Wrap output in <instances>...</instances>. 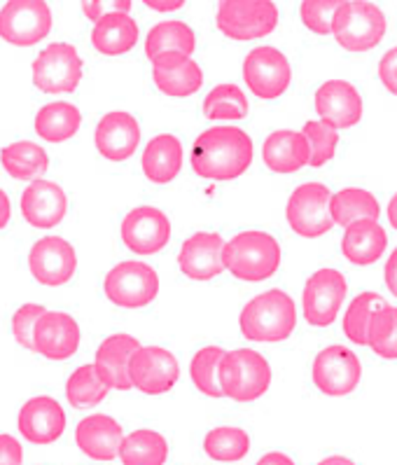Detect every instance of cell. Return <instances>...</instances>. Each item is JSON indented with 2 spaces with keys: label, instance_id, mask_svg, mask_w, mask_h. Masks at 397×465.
Returning a JSON list of instances; mask_svg holds the SVG:
<instances>
[{
  "label": "cell",
  "instance_id": "1",
  "mask_svg": "<svg viewBox=\"0 0 397 465\" xmlns=\"http://www.w3.org/2000/svg\"><path fill=\"white\" fill-rule=\"evenodd\" d=\"M253 138L239 126H213L194 141L192 171L206 181H234L253 164Z\"/></svg>",
  "mask_w": 397,
  "mask_h": 465
},
{
  "label": "cell",
  "instance_id": "2",
  "mask_svg": "<svg viewBox=\"0 0 397 465\" xmlns=\"http://www.w3.org/2000/svg\"><path fill=\"white\" fill-rule=\"evenodd\" d=\"M281 246L272 234L260 230L239 232L223 248V264L229 274L245 283L272 279L281 267Z\"/></svg>",
  "mask_w": 397,
  "mask_h": 465
},
{
  "label": "cell",
  "instance_id": "3",
  "mask_svg": "<svg viewBox=\"0 0 397 465\" xmlns=\"http://www.w3.org/2000/svg\"><path fill=\"white\" fill-rule=\"evenodd\" d=\"M239 325L248 341L278 344L288 340L297 328V307L288 292L273 288L245 304Z\"/></svg>",
  "mask_w": 397,
  "mask_h": 465
},
{
  "label": "cell",
  "instance_id": "4",
  "mask_svg": "<svg viewBox=\"0 0 397 465\" xmlns=\"http://www.w3.org/2000/svg\"><path fill=\"white\" fill-rule=\"evenodd\" d=\"M272 365L253 349L227 351L218 367L220 393L236 402H255L272 386Z\"/></svg>",
  "mask_w": 397,
  "mask_h": 465
},
{
  "label": "cell",
  "instance_id": "5",
  "mask_svg": "<svg viewBox=\"0 0 397 465\" xmlns=\"http://www.w3.org/2000/svg\"><path fill=\"white\" fill-rule=\"evenodd\" d=\"M388 19L374 3H343L332 24V34L346 52H370L382 43Z\"/></svg>",
  "mask_w": 397,
  "mask_h": 465
},
{
  "label": "cell",
  "instance_id": "6",
  "mask_svg": "<svg viewBox=\"0 0 397 465\" xmlns=\"http://www.w3.org/2000/svg\"><path fill=\"white\" fill-rule=\"evenodd\" d=\"M220 34L232 40L267 38L278 26V7L269 0H224L218 5Z\"/></svg>",
  "mask_w": 397,
  "mask_h": 465
},
{
  "label": "cell",
  "instance_id": "7",
  "mask_svg": "<svg viewBox=\"0 0 397 465\" xmlns=\"http://www.w3.org/2000/svg\"><path fill=\"white\" fill-rule=\"evenodd\" d=\"M104 291L114 307L143 309L157 297L159 276L150 264L129 260L114 264L105 274Z\"/></svg>",
  "mask_w": 397,
  "mask_h": 465
},
{
  "label": "cell",
  "instance_id": "8",
  "mask_svg": "<svg viewBox=\"0 0 397 465\" xmlns=\"http://www.w3.org/2000/svg\"><path fill=\"white\" fill-rule=\"evenodd\" d=\"M243 80L257 99L276 101L288 92L290 83H293V68L283 52L262 45L245 56Z\"/></svg>",
  "mask_w": 397,
  "mask_h": 465
},
{
  "label": "cell",
  "instance_id": "9",
  "mask_svg": "<svg viewBox=\"0 0 397 465\" xmlns=\"http://www.w3.org/2000/svg\"><path fill=\"white\" fill-rule=\"evenodd\" d=\"M330 199L332 192L323 183H304L290 194L285 218L294 234L304 239H318L332 230V215H330Z\"/></svg>",
  "mask_w": 397,
  "mask_h": 465
},
{
  "label": "cell",
  "instance_id": "10",
  "mask_svg": "<svg viewBox=\"0 0 397 465\" xmlns=\"http://www.w3.org/2000/svg\"><path fill=\"white\" fill-rule=\"evenodd\" d=\"M52 31V10L43 0H10L0 10V38L15 47H33Z\"/></svg>",
  "mask_w": 397,
  "mask_h": 465
},
{
  "label": "cell",
  "instance_id": "11",
  "mask_svg": "<svg viewBox=\"0 0 397 465\" xmlns=\"http://www.w3.org/2000/svg\"><path fill=\"white\" fill-rule=\"evenodd\" d=\"M349 292V281L337 269H318L304 285L302 309L311 328H330Z\"/></svg>",
  "mask_w": 397,
  "mask_h": 465
},
{
  "label": "cell",
  "instance_id": "12",
  "mask_svg": "<svg viewBox=\"0 0 397 465\" xmlns=\"http://www.w3.org/2000/svg\"><path fill=\"white\" fill-rule=\"evenodd\" d=\"M82 80V59L68 43L47 45L33 61V84L45 94H71Z\"/></svg>",
  "mask_w": 397,
  "mask_h": 465
},
{
  "label": "cell",
  "instance_id": "13",
  "mask_svg": "<svg viewBox=\"0 0 397 465\" xmlns=\"http://www.w3.org/2000/svg\"><path fill=\"white\" fill-rule=\"evenodd\" d=\"M311 374H313V383L321 393L342 398L358 389L360 379H362V365L349 346L334 344L318 353L313 367H311Z\"/></svg>",
  "mask_w": 397,
  "mask_h": 465
},
{
  "label": "cell",
  "instance_id": "14",
  "mask_svg": "<svg viewBox=\"0 0 397 465\" xmlns=\"http://www.w3.org/2000/svg\"><path fill=\"white\" fill-rule=\"evenodd\" d=\"M129 379L141 393H169L180 379L178 358L164 346H141L129 362Z\"/></svg>",
  "mask_w": 397,
  "mask_h": 465
},
{
  "label": "cell",
  "instance_id": "15",
  "mask_svg": "<svg viewBox=\"0 0 397 465\" xmlns=\"http://www.w3.org/2000/svg\"><path fill=\"white\" fill-rule=\"evenodd\" d=\"M28 269L40 285L59 288L75 276L77 252L61 236H45L38 243H33L28 252Z\"/></svg>",
  "mask_w": 397,
  "mask_h": 465
},
{
  "label": "cell",
  "instance_id": "16",
  "mask_svg": "<svg viewBox=\"0 0 397 465\" xmlns=\"http://www.w3.org/2000/svg\"><path fill=\"white\" fill-rule=\"evenodd\" d=\"M122 243L138 255H154L171 242V220L154 206H138L124 215Z\"/></svg>",
  "mask_w": 397,
  "mask_h": 465
},
{
  "label": "cell",
  "instance_id": "17",
  "mask_svg": "<svg viewBox=\"0 0 397 465\" xmlns=\"http://www.w3.org/2000/svg\"><path fill=\"white\" fill-rule=\"evenodd\" d=\"M80 325L71 313L45 312L33 328V351L47 361H68L80 349Z\"/></svg>",
  "mask_w": 397,
  "mask_h": 465
},
{
  "label": "cell",
  "instance_id": "18",
  "mask_svg": "<svg viewBox=\"0 0 397 465\" xmlns=\"http://www.w3.org/2000/svg\"><path fill=\"white\" fill-rule=\"evenodd\" d=\"M316 113L323 124L332 126L334 132L351 129L362 120V96L346 80H330L318 87Z\"/></svg>",
  "mask_w": 397,
  "mask_h": 465
},
{
  "label": "cell",
  "instance_id": "19",
  "mask_svg": "<svg viewBox=\"0 0 397 465\" xmlns=\"http://www.w3.org/2000/svg\"><path fill=\"white\" fill-rule=\"evenodd\" d=\"M19 432L31 444H52L64 435L65 430V411L59 405V400L38 395L26 400L19 410Z\"/></svg>",
  "mask_w": 397,
  "mask_h": 465
},
{
  "label": "cell",
  "instance_id": "20",
  "mask_svg": "<svg viewBox=\"0 0 397 465\" xmlns=\"http://www.w3.org/2000/svg\"><path fill=\"white\" fill-rule=\"evenodd\" d=\"M224 239L218 232H196L178 252L180 272L192 281H211L224 272Z\"/></svg>",
  "mask_w": 397,
  "mask_h": 465
},
{
  "label": "cell",
  "instance_id": "21",
  "mask_svg": "<svg viewBox=\"0 0 397 465\" xmlns=\"http://www.w3.org/2000/svg\"><path fill=\"white\" fill-rule=\"evenodd\" d=\"M96 150L101 157L110 159V162H124V159L134 157L141 143V124L131 113L124 110H114L108 115L101 117L96 126Z\"/></svg>",
  "mask_w": 397,
  "mask_h": 465
},
{
  "label": "cell",
  "instance_id": "22",
  "mask_svg": "<svg viewBox=\"0 0 397 465\" xmlns=\"http://www.w3.org/2000/svg\"><path fill=\"white\" fill-rule=\"evenodd\" d=\"M22 215L31 227L38 230H52L68 213V197L56 183L52 181H33L22 192Z\"/></svg>",
  "mask_w": 397,
  "mask_h": 465
},
{
  "label": "cell",
  "instance_id": "23",
  "mask_svg": "<svg viewBox=\"0 0 397 465\" xmlns=\"http://www.w3.org/2000/svg\"><path fill=\"white\" fill-rule=\"evenodd\" d=\"M141 349V341L131 334H113L105 337L96 349V367L101 381L114 391H129L134 389L129 379V362L134 353Z\"/></svg>",
  "mask_w": 397,
  "mask_h": 465
},
{
  "label": "cell",
  "instance_id": "24",
  "mask_svg": "<svg viewBox=\"0 0 397 465\" xmlns=\"http://www.w3.org/2000/svg\"><path fill=\"white\" fill-rule=\"evenodd\" d=\"M154 84L162 94L174 99H185L202 89L203 71L192 56L162 54L153 61Z\"/></svg>",
  "mask_w": 397,
  "mask_h": 465
},
{
  "label": "cell",
  "instance_id": "25",
  "mask_svg": "<svg viewBox=\"0 0 397 465\" xmlns=\"http://www.w3.org/2000/svg\"><path fill=\"white\" fill-rule=\"evenodd\" d=\"M122 440V426L108 414L84 416L75 428L77 449L94 460H113L120 454Z\"/></svg>",
  "mask_w": 397,
  "mask_h": 465
},
{
  "label": "cell",
  "instance_id": "26",
  "mask_svg": "<svg viewBox=\"0 0 397 465\" xmlns=\"http://www.w3.org/2000/svg\"><path fill=\"white\" fill-rule=\"evenodd\" d=\"M262 159L273 173H297L309 164V143L302 132L278 129V132L269 134L264 145H262Z\"/></svg>",
  "mask_w": 397,
  "mask_h": 465
},
{
  "label": "cell",
  "instance_id": "27",
  "mask_svg": "<svg viewBox=\"0 0 397 465\" xmlns=\"http://www.w3.org/2000/svg\"><path fill=\"white\" fill-rule=\"evenodd\" d=\"M388 234L374 220H360L346 227L342 239L343 258L355 267H370L386 252Z\"/></svg>",
  "mask_w": 397,
  "mask_h": 465
},
{
  "label": "cell",
  "instance_id": "28",
  "mask_svg": "<svg viewBox=\"0 0 397 465\" xmlns=\"http://www.w3.org/2000/svg\"><path fill=\"white\" fill-rule=\"evenodd\" d=\"M143 173L154 185L175 181L183 169V143L174 134H159L147 143L141 157Z\"/></svg>",
  "mask_w": 397,
  "mask_h": 465
},
{
  "label": "cell",
  "instance_id": "29",
  "mask_svg": "<svg viewBox=\"0 0 397 465\" xmlns=\"http://www.w3.org/2000/svg\"><path fill=\"white\" fill-rule=\"evenodd\" d=\"M138 43V24L126 12H108L92 28V45L105 56H120Z\"/></svg>",
  "mask_w": 397,
  "mask_h": 465
},
{
  "label": "cell",
  "instance_id": "30",
  "mask_svg": "<svg viewBox=\"0 0 397 465\" xmlns=\"http://www.w3.org/2000/svg\"><path fill=\"white\" fill-rule=\"evenodd\" d=\"M82 124V113L77 105L55 101L38 110L35 115V134L47 143L71 141Z\"/></svg>",
  "mask_w": 397,
  "mask_h": 465
},
{
  "label": "cell",
  "instance_id": "31",
  "mask_svg": "<svg viewBox=\"0 0 397 465\" xmlns=\"http://www.w3.org/2000/svg\"><path fill=\"white\" fill-rule=\"evenodd\" d=\"M3 169L16 181H40V175L47 173L49 157L38 143L16 141L10 143L0 153Z\"/></svg>",
  "mask_w": 397,
  "mask_h": 465
},
{
  "label": "cell",
  "instance_id": "32",
  "mask_svg": "<svg viewBox=\"0 0 397 465\" xmlns=\"http://www.w3.org/2000/svg\"><path fill=\"white\" fill-rule=\"evenodd\" d=\"M330 215H332V223L342 224V227H349L360 220H374L376 223L382 215V206L372 192L360 190V187H346L330 199Z\"/></svg>",
  "mask_w": 397,
  "mask_h": 465
},
{
  "label": "cell",
  "instance_id": "33",
  "mask_svg": "<svg viewBox=\"0 0 397 465\" xmlns=\"http://www.w3.org/2000/svg\"><path fill=\"white\" fill-rule=\"evenodd\" d=\"M196 47V35L185 22H159L147 34L145 56L154 61L162 54H185L192 56Z\"/></svg>",
  "mask_w": 397,
  "mask_h": 465
},
{
  "label": "cell",
  "instance_id": "34",
  "mask_svg": "<svg viewBox=\"0 0 397 465\" xmlns=\"http://www.w3.org/2000/svg\"><path fill=\"white\" fill-rule=\"evenodd\" d=\"M122 465H164L169 459V442L154 430H134L120 444Z\"/></svg>",
  "mask_w": 397,
  "mask_h": 465
},
{
  "label": "cell",
  "instance_id": "35",
  "mask_svg": "<svg viewBox=\"0 0 397 465\" xmlns=\"http://www.w3.org/2000/svg\"><path fill=\"white\" fill-rule=\"evenodd\" d=\"M203 451L211 456L213 460L220 463H234L248 456L251 451V435L243 428L236 426H220L213 428L203 438Z\"/></svg>",
  "mask_w": 397,
  "mask_h": 465
},
{
  "label": "cell",
  "instance_id": "36",
  "mask_svg": "<svg viewBox=\"0 0 397 465\" xmlns=\"http://www.w3.org/2000/svg\"><path fill=\"white\" fill-rule=\"evenodd\" d=\"M248 110H251V105H248L243 89L232 83L218 84L203 99V113H206L208 120L215 122L243 120L248 115Z\"/></svg>",
  "mask_w": 397,
  "mask_h": 465
},
{
  "label": "cell",
  "instance_id": "37",
  "mask_svg": "<svg viewBox=\"0 0 397 465\" xmlns=\"http://www.w3.org/2000/svg\"><path fill=\"white\" fill-rule=\"evenodd\" d=\"M108 386L101 381L96 367L94 365H82L77 367L75 372L65 381V398L75 410H89L96 407L98 402H104L108 395Z\"/></svg>",
  "mask_w": 397,
  "mask_h": 465
},
{
  "label": "cell",
  "instance_id": "38",
  "mask_svg": "<svg viewBox=\"0 0 397 465\" xmlns=\"http://www.w3.org/2000/svg\"><path fill=\"white\" fill-rule=\"evenodd\" d=\"M367 346L383 361H397V307L383 304L372 313Z\"/></svg>",
  "mask_w": 397,
  "mask_h": 465
},
{
  "label": "cell",
  "instance_id": "39",
  "mask_svg": "<svg viewBox=\"0 0 397 465\" xmlns=\"http://www.w3.org/2000/svg\"><path fill=\"white\" fill-rule=\"evenodd\" d=\"M224 353H227V351H224L223 346H203V349L196 351L194 358H192L190 362L192 381H194L196 389L202 391L203 395H208V398H223L218 386V367L220 361L224 358Z\"/></svg>",
  "mask_w": 397,
  "mask_h": 465
},
{
  "label": "cell",
  "instance_id": "40",
  "mask_svg": "<svg viewBox=\"0 0 397 465\" xmlns=\"http://www.w3.org/2000/svg\"><path fill=\"white\" fill-rule=\"evenodd\" d=\"M379 307H383L382 295L376 292H360L349 304V312L343 316V334L349 337L353 344L367 346V330H370L372 313Z\"/></svg>",
  "mask_w": 397,
  "mask_h": 465
},
{
  "label": "cell",
  "instance_id": "41",
  "mask_svg": "<svg viewBox=\"0 0 397 465\" xmlns=\"http://www.w3.org/2000/svg\"><path fill=\"white\" fill-rule=\"evenodd\" d=\"M304 138L309 143V150H311V159L309 164L311 166H325L330 159L334 157L337 153V145H339V134L334 132L332 126L323 124L321 120H311L304 124Z\"/></svg>",
  "mask_w": 397,
  "mask_h": 465
},
{
  "label": "cell",
  "instance_id": "42",
  "mask_svg": "<svg viewBox=\"0 0 397 465\" xmlns=\"http://www.w3.org/2000/svg\"><path fill=\"white\" fill-rule=\"evenodd\" d=\"M342 0H304L300 7L302 22L309 31L318 35L332 34V24L337 12L342 10Z\"/></svg>",
  "mask_w": 397,
  "mask_h": 465
},
{
  "label": "cell",
  "instance_id": "43",
  "mask_svg": "<svg viewBox=\"0 0 397 465\" xmlns=\"http://www.w3.org/2000/svg\"><path fill=\"white\" fill-rule=\"evenodd\" d=\"M47 312L40 304H24L22 309H16L12 316V334H15L16 344L22 349L33 351V328L38 323V318Z\"/></svg>",
  "mask_w": 397,
  "mask_h": 465
},
{
  "label": "cell",
  "instance_id": "44",
  "mask_svg": "<svg viewBox=\"0 0 397 465\" xmlns=\"http://www.w3.org/2000/svg\"><path fill=\"white\" fill-rule=\"evenodd\" d=\"M379 80L391 94H397V47L388 50L379 61Z\"/></svg>",
  "mask_w": 397,
  "mask_h": 465
},
{
  "label": "cell",
  "instance_id": "45",
  "mask_svg": "<svg viewBox=\"0 0 397 465\" xmlns=\"http://www.w3.org/2000/svg\"><path fill=\"white\" fill-rule=\"evenodd\" d=\"M24 447L12 435H0V465H22Z\"/></svg>",
  "mask_w": 397,
  "mask_h": 465
},
{
  "label": "cell",
  "instance_id": "46",
  "mask_svg": "<svg viewBox=\"0 0 397 465\" xmlns=\"http://www.w3.org/2000/svg\"><path fill=\"white\" fill-rule=\"evenodd\" d=\"M383 279H386L388 291L397 297V248L391 252V258H388L386 269H383Z\"/></svg>",
  "mask_w": 397,
  "mask_h": 465
},
{
  "label": "cell",
  "instance_id": "47",
  "mask_svg": "<svg viewBox=\"0 0 397 465\" xmlns=\"http://www.w3.org/2000/svg\"><path fill=\"white\" fill-rule=\"evenodd\" d=\"M255 465H297L293 460V456L283 454V451H269V454L262 456Z\"/></svg>",
  "mask_w": 397,
  "mask_h": 465
},
{
  "label": "cell",
  "instance_id": "48",
  "mask_svg": "<svg viewBox=\"0 0 397 465\" xmlns=\"http://www.w3.org/2000/svg\"><path fill=\"white\" fill-rule=\"evenodd\" d=\"M12 218V206H10V197H7L5 192L0 190V232L5 230L7 223Z\"/></svg>",
  "mask_w": 397,
  "mask_h": 465
},
{
  "label": "cell",
  "instance_id": "49",
  "mask_svg": "<svg viewBox=\"0 0 397 465\" xmlns=\"http://www.w3.org/2000/svg\"><path fill=\"white\" fill-rule=\"evenodd\" d=\"M147 7L150 10H157V12H174V10H180V7H185V3L183 0H164V3H157V0H147Z\"/></svg>",
  "mask_w": 397,
  "mask_h": 465
},
{
  "label": "cell",
  "instance_id": "50",
  "mask_svg": "<svg viewBox=\"0 0 397 465\" xmlns=\"http://www.w3.org/2000/svg\"><path fill=\"white\" fill-rule=\"evenodd\" d=\"M101 7H104L101 3H84V5H82V10H84V15H87V17L96 24L98 19L104 17V10H101Z\"/></svg>",
  "mask_w": 397,
  "mask_h": 465
},
{
  "label": "cell",
  "instance_id": "51",
  "mask_svg": "<svg viewBox=\"0 0 397 465\" xmlns=\"http://www.w3.org/2000/svg\"><path fill=\"white\" fill-rule=\"evenodd\" d=\"M386 215H388V220H391L392 230L397 232V192H395V194H392L391 203H388V211H386Z\"/></svg>",
  "mask_w": 397,
  "mask_h": 465
},
{
  "label": "cell",
  "instance_id": "52",
  "mask_svg": "<svg viewBox=\"0 0 397 465\" xmlns=\"http://www.w3.org/2000/svg\"><path fill=\"white\" fill-rule=\"evenodd\" d=\"M318 465H355L349 456H327Z\"/></svg>",
  "mask_w": 397,
  "mask_h": 465
}]
</instances>
